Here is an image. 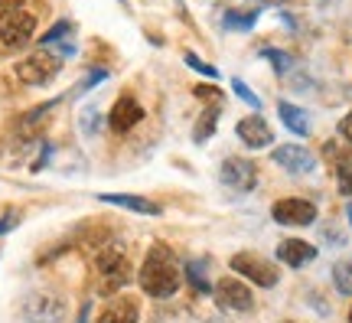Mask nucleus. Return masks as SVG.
Returning <instances> with one entry per match:
<instances>
[{"label": "nucleus", "mask_w": 352, "mask_h": 323, "mask_svg": "<svg viewBox=\"0 0 352 323\" xmlns=\"http://www.w3.org/2000/svg\"><path fill=\"white\" fill-rule=\"evenodd\" d=\"M183 59H186L189 69H196V72H202V75H209V79H219V69H215V65H209V63H202L199 56H192V52H186Z\"/></svg>", "instance_id": "25"}, {"label": "nucleus", "mask_w": 352, "mask_h": 323, "mask_svg": "<svg viewBox=\"0 0 352 323\" xmlns=\"http://www.w3.org/2000/svg\"><path fill=\"white\" fill-rule=\"evenodd\" d=\"M340 193L342 196H352V170H342L340 174Z\"/></svg>", "instance_id": "28"}, {"label": "nucleus", "mask_w": 352, "mask_h": 323, "mask_svg": "<svg viewBox=\"0 0 352 323\" xmlns=\"http://www.w3.org/2000/svg\"><path fill=\"white\" fill-rule=\"evenodd\" d=\"M219 180H222V187L235 189V193H252L258 183V167L245 157H228V160H222Z\"/></svg>", "instance_id": "7"}, {"label": "nucleus", "mask_w": 352, "mask_h": 323, "mask_svg": "<svg viewBox=\"0 0 352 323\" xmlns=\"http://www.w3.org/2000/svg\"><path fill=\"white\" fill-rule=\"evenodd\" d=\"M346 216H349V225H352V202H349V206H346Z\"/></svg>", "instance_id": "33"}, {"label": "nucleus", "mask_w": 352, "mask_h": 323, "mask_svg": "<svg viewBox=\"0 0 352 323\" xmlns=\"http://www.w3.org/2000/svg\"><path fill=\"white\" fill-rule=\"evenodd\" d=\"M277 114H280V121H284L294 134H300V137L310 134V118H307V112H303V108L290 105V101H280V105H277Z\"/></svg>", "instance_id": "16"}, {"label": "nucleus", "mask_w": 352, "mask_h": 323, "mask_svg": "<svg viewBox=\"0 0 352 323\" xmlns=\"http://www.w3.org/2000/svg\"><path fill=\"white\" fill-rule=\"evenodd\" d=\"M101 202H111V206H121V209H131V212H140V216H160V206L151 202L144 196H124V193H104Z\"/></svg>", "instance_id": "14"}, {"label": "nucleus", "mask_w": 352, "mask_h": 323, "mask_svg": "<svg viewBox=\"0 0 352 323\" xmlns=\"http://www.w3.org/2000/svg\"><path fill=\"white\" fill-rule=\"evenodd\" d=\"M349 323H352V311H349Z\"/></svg>", "instance_id": "34"}, {"label": "nucleus", "mask_w": 352, "mask_h": 323, "mask_svg": "<svg viewBox=\"0 0 352 323\" xmlns=\"http://www.w3.org/2000/svg\"><path fill=\"white\" fill-rule=\"evenodd\" d=\"M323 157H327L333 167H340V174H342V170L352 167V144L342 140V137L340 140H327V144H323Z\"/></svg>", "instance_id": "17"}, {"label": "nucleus", "mask_w": 352, "mask_h": 323, "mask_svg": "<svg viewBox=\"0 0 352 323\" xmlns=\"http://www.w3.org/2000/svg\"><path fill=\"white\" fill-rule=\"evenodd\" d=\"M16 222H20V216H16V212H7V216L0 219V236H3V232H10Z\"/></svg>", "instance_id": "31"}, {"label": "nucleus", "mask_w": 352, "mask_h": 323, "mask_svg": "<svg viewBox=\"0 0 352 323\" xmlns=\"http://www.w3.org/2000/svg\"><path fill=\"white\" fill-rule=\"evenodd\" d=\"M104 69H91V72L85 75V82H82V85H78V92H88V88H95V82H101V79H104Z\"/></svg>", "instance_id": "27"}, {"label": "nucleus", "mask_w": 352, "mask_h": 323, "mask_svg": "<svg viewBox=\"0 0 352 323\" xmlns=\"http://www.w3.org/2000/svg\"><path fill=\"white\" fill-rule=\"evenodd\" d=\"M215 125H219V108H206V114L199 118V125L192 131V140H196V144H206V140L212 137Z\"/></svg>", "instance_id": "20"}, {"label": "nucleus", "mask_w": 352, "mask_h": 323, "mask_svg": "<svg viewBox=\"0 0 352 323\" xmlns=\"http://www.w3.org/2000/svg\"><path fill=\"white\" fill-rule=\"evenodd\" d=\"M277 258L290 264V268H303V264H310L316 258V249L310 242H303V238H287V242L277 245Z\"/></svg>", "instance_id": "13"}, {"label": "nucleus", "mask_w": 352, "mask_h": 323, "mask_svg": "<svg viewBox=\"0 0 352 323\" xmlns=\"http://www.w3.org/2000/svg\"><path fill=\"white\" fill-rule=\"evenodd\" d=\"M69 33H72V23H69V20H59V23L52 26L50 33H46V37L39 39V43H43V46H52V43H59V39H65Z\"/></svg>", "instance_id": "23"}, {"label": "nucleus", "mask_w": 352, "mask_h": 323, "mask_svg": "<svg viewBox=\"0 0 352 323\" xmlns=\"http://www.w3.org/2000/svg\"><path fill=\"white\" fill-rule=\"evenodd\" d=\"M78 125H82V131H85L88 137H95V134H98V127H101L98 108H95V105H88V108H82V114H78Z\"/></svg>", "instance_id": "21"}, {"label": "nucleus", "mask_w": 352, "mask_h": 323, "mask_svg": "<svg viewBox=\"0 0 352 323\" xmlns=\"http://www.w3.org/2000/svg\"><path fill=\"white\" fill-rule=\"evenodd\" d=\"M196 95H199V98H212V101H222V92H219V88H209V85H199V88H196Z\"/></svg>", "instance_id": "30"}, {"label": "nucleus", "mask_w": 352, "mask_h": 323, "mask_svg": "<svg viewBox=\"0 0 352 323\" xmlns=\"http://www.w3.org/2000/svg\"><path fill=\"white\" fill-rule=\"evenodd\" d=\"M340 137H342V140H349V144H352V112H349V114H346V118H342V121H340Z\"/></svg>", "instance_id": "29"}, {"label": "nucleus", "mask_w": 352, "mask_h": 323, "mask_svg": "<svg viewBox=\"0 0 352 323\" xmlns=\"http://www.w3.org/2000/svg\"><path fill=\"white\" fill-rule=\"evenodd\" d=\"M333 284H336L340 294L352 298V258L336 261V264H333Z\"/></svg>", "instance_id": "19"}, {"label": "nucleus", "mask_w": 352, "mask_h": 323, "mask_svg": "<svg viewBox=\"0 0 352 323\" xmlns=\"http://www.w3.org/2000/svg\"><path fill=\"white\" fill-rule=\"evenodd\" d=\"M140 121H144V108H140V101L131 98V95L118 98V105H114V112H111V131L114 134H124V131H131V127L140 125Z\"/></svg>", "instance_id": "12"}, {"label": "nucleus", "mask_w": 352, "mask_h": 323, "mask_svg": "<svg viewBox=\"0 0 352 323\" xmlns=\"http://www.w3.org/2000/svg\"><path fill=\"white\" fill-rule=\"evenodd\" d=\"M36 33V20L33 13L20 10V7H10V10H0V43L10 46V50H20L26 46Z\"/></svg>", "instance_id": "4"}, {"label": "nucleus", "mask_w": 352, "mask_h": 323, "mask_svg": "<svg viewBox=\"0 0 352 323\" xmlns=\"http://www.w3.org/2000/svg\"><path fill=\"white\" fill-rule=\"evenodd\" d=\"M20 3H23V0H0V7H3V10H10V7H20Z\"/></svg>", "instance_id": "32"}, {"label": "nucleus", "mask_w": 352, "mask_h": 323, "mask_svg": "<svg viewBox=\"0 0 352 323\" xmlns=\"http://www.w3.org/2000/svg\"><path fill=\"white\" fill-rule=\"evenodd\" d=\"M254 20H258V7H252V10H228L226 17H222L226 30H239V33L252 30Z\"/></svg>", "instance_id": "18"}, {"label": "nucleus", "mask_w": 352, "mask_h": 323, "mask_svg": "<svg viewBox=\"0 0 352 323\" xmlns=\"http://www.w3.org/2000/svg\"><path fill=\"white\" fill-rule=\"evenodd\" d=\"M271 216L280 225H310L316 219V206L307 199H280V202H274Z\"/></svg>", "instance_id": "10"}, {"label": "nucleus", "mask_w": 352, "mask_h": 323, "mask_svg": "<svg viewBox=\"0 0 352 323\" xmlns=\"http://www.w3.org/2000/svg\"><path fill=\"white\" fill-rule=\"evenodd\" d=\"M232 92H235V95H239V98L245 101L248 108H254V112L261 108V98H258V95H254L252 88H248V85H245V82H241V79H232Z\"/></svg>", "instance_id": "22"}, {"label": "nucleus", "mask_w": 352, "mask_h": 323, "mask_svg": "<svg viewBox=\"0 0 352 323\" xmlns=\"http://www.w3.org/2000/svg\"><path fill=\"white\" fill-rule=\"evenodd\" d=\"M20 313H23L26 323H59L65 317V300L59 294L36 291L20 304Z\"/></svg>", "instance_id": "5"}, {"label": "nucleus", "mask_w": 352, "mask_h": 323, "mask_svg": "<svg viewBox=\"0 0 352 323\" xmlns=\"http://www.w3.org/2000/svg\"><path fill=\"white\" fill-rule=\"evenodd\" d=\"M95 271H98V287L104 294H118L121 287L131 281V271H127V255L121 245H104V249L95 255Z\"/></svg>", "instance_id": "2"}, {"label": "nucleus", "mask_w": 352, "mask_h": 323, "mask_svg": "<svg viewBox=\"0 0 352 323\" xmlns=\"http://www.w3.org/2000/svg\"><path fill=\"white\" fill-rule=\"evenodd\" d=\"M98 323H138V304L118 298L98 313Z\"/></svg>", "instance_id": "15"}, {"label": "nucleus", "mask_w": 352, "mask_h": 323, "mask_svg": "<svg viewBox=\"0 0 352 323\" xmlns=\"http://www.w3.org/2000/svg\"><path fill=\"white\" fill-rule=\"evenodd\" d=\"M59 69H63V59L56 52L43 50V52H33V56L20 59L13 72H16V79L23 85H46V82H52L59 75Z\"/></svg>", "instance_id": "3"}, {"label": "nucleus", "mask_w": 352, "mask_h": 323, "mask_svg": "<svg viewBox=\"0 0 352 323\" xmlns=\"http://www.w3.org/2000/svg\"><path fill=\"white\" fill-rule=\"evenodd\" d=\"M271 160H274L280 170H287V174H310L316 167L314 154L307 147H300V144H280V147H274Z\"/></svg>", "instance_id": "9"}, {"label": "nucleus", "mask_w": 352, "mask_h": 323, "mask_svg": "<svg viewBox=\"0 0 352 323\" xmlns=\"http://www.w3.org/2000/svg\"><path fill=\"white\" fill-rule=\"evenodd\" d=\"M264 59H271V65H274L277 72H287L290 65H294L287 52H280V50H264Z\"/></svg>", "instance_id": "26"}, {"label": "nucleus", "mask_w": 352, "mask_h": 323, "mask_svg": "<svg viewBox=\"0 0 352 323\" xmlns=\"http://www.w3.org/2000/svg\"><path fill=\"white\" fill-rule=\"evenodd\" d=\"M140 287L151 294V298H173L179 291V268H176L173 251L166 245H153L144 258V268H140Z\"/></svg>", "instance_id": "1"}, {"label": "nucleus", "mask_w": 352, "mask_h": 323, "mask_svg": "<svg viewBox=\"0 0 352 323\" xmlns=\"http://www.w3.org/2000/svg\"><path fill=\"white\" fill-rule=\"evenodd\" d=\"M215 304L222 307V311H252L254 307V294L248 284H241L239 278H222L219 284H215Z\"/></svg>", "instance_id": "8"}, {"label": "nucleus", "mask_w": 352, "mask_h": 323, "mask_svg": "<svg viewBox=\"0 0 352 323\" xmlns=\"http://www.w3.org/2000/svg\"><path fill=\"white\" fill-rule=\"evenodd\" d=\"M186 274H189V281H192V287L199 291V294H209V281H206V271H202V264H186Z\"/></svg>", "instance_id": "24"}, {"label": "nucleus", "mask_w": 352, "mask_h": 323, "mask_svg": "<svg viewBox=\"0 0 352 323\" xmlns=\"http://www.w3.org/2000/svg\"><path fill=\"white\" fill-rule=\"evenodd\" d=\"M235 134L241 137V144L252 150H261L267 147L271 140H274V134H271V127H267V121H264L261 114H248V118H241L239 127H235Z\"/></svg>", "instance_id": "11"}, {"label": "nucleus", "mask_w": 352, "mask_h": 323, "mask_svg": "<svg viewBox=\"0 0 352 323\" xmlns=\"http://www.w3.org/2000/svg\"><path fill=\"white\" fill-rule=\"evenodd\" d=\"M232 268H235L241 278L254 281L258 287H274L277 284V268L267 258L254 255V251H239V255L232 258Z\"/></svg>", "instance_id": "6"}]
</instances>
